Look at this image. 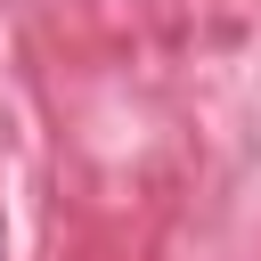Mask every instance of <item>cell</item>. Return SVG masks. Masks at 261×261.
I'll use <instances>...</instances> for the list:
<instances>
[]
</instances>
